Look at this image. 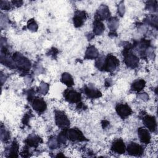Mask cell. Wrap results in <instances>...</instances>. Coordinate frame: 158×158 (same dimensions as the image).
<instances>
[{
	"label": "cell",
	"instance_id": "6da1fadb",
	"mask_svg": "<svg viewBox=\"0 0 158 158\" xmlns=\"http://www.w3.org/2000/svg\"><path fill=\"white\" fill-rule=\"evenodd\" d=\"M14 59L15 64L18 65L19 68L27 70L30 67V62L22 54L18 53L14 54Z\"/></svg>",
	"mask_w": 158,
	"mask_h": 158
},
{
	"label": "cell",
	"instance_id": "7a4b0ae2",
	"mask_svg": "<svg viewBox=\"0 0 158 158\" xmlns=\"http://www.w3.org/2000/svg\"><path fill=\"white\" fill-rule=\"evenodd\" d=\"M56 122L58 127L61 128H65L68 127L70 123L65 114L60 111L56 113Z\"/></svg>",
	"mask_w": 158,
	"mask_h": 158
},
{
	"label": "cell",
	"instance_id": "3957f363",
	"mask_svg": "<svg viewBox=\"0 0 158 158\" xmlns=\"http://www.w3.org/2000/svg\"><path fill=\"white\" fill-rule=\"evenodd\" d=\"M118 60L114 56L109 55L107 56L106 60H105L104 68L109 71H112L115 69V68L118 65Z\"/></svg>",
	"mask_w": 158,
	"mask_h": 158
},
{
	"label": "cell",
	"instance_id": "277c9868",
	"mask_svg": "<svg viewBox=\"0 0 158 158\" xmlns=\"http://www.w3.org/2000/svg\"><path fill=\"white\" fill-rule=\"evenodd\" d=\"M65 99L70 102H77L80 101L81 95L73 90H67L64 93Z\"/></svg>",
	"mask_w": 158,
	"mask_h": 158
},
{
	"label": "cell",
	"instance_id": "5b68a950",
	"mask_svg": "<svg viewBox=\"0 0 158 158\" xmlns=\"http://www.w3.org/2000/svg\"><path fill=\"white\" fill-rule=\"evenodd\" d=\"M127 151L130 154L133 156H139L143 152L142 147L135 143H132L128 144Z\"/></svg>",
	"mask_w": 158,
	"mask_h": 158
},
{
	"label": "cell",
	"instance_id": "8992f818",
	"mask_svg": "<svg viewBox=\"0 0 158 158\" xmlns=\"http://www.w3.org/2000/svg\"><path fill=\"white\" fill-rule=\"evenodd\" d=\"M69 138L72 141H83L85 137L82 135L81 132L77 129L73 128L69 130L68 132Z\"/></svg>",
	"mask_w": 158,
	"mask_h": 158
},
{
	"label": "cell",
	"instance_id": "52a82bcc",
	"mask_svg": "<svg viewBox=\"0 0 158 158\" xmlns=\"http://www.w3.org/2000/svg\"><path fill=\"white\" fill-rule=\"evenodd\" d=\"M116 110L118 114L122 118L128 116L131 112V110L130 107L126 104L118 105L116 107Z\"/></svg>",
	"mask_w": 158,
	"mask_h": 158
},
{
	"label": "cell",
	"instance_id": "ba28073f",
	"mask_svg": "<svg viewBox=\"0 0 158 158\" xmlns=\"http://www.w3.org/2000/svg\"><path fill=\"white\" fill-rule=\"evenodd\" d=\"M86 19V15L84 12H77L73 17V23L76 27H80Z\"/></svg>",
	"mask_w": 158,
	"mask_h": 158
},
{
	"label": "cell",
	"instance_id": "9c48e42d",
	"mask_svg": "<svg viewBox=\"0 0 158 158\" xmlns=\"http://www.w3.org/2000/svg\"><path fill=\"white\" fill-rule=\"evenodd\" d=\"M138 136L139 137V139L141 142L148 144L150 141V135L148 132V131L144 128H140L138 130Z\"/></svg>",
	"mask_w": 158,
	"mask_h": 158
},
{
	"label": "cell",
	"instance_id": "30bf717a",
	"mask_svg": "<svg viewBox=\"0 0 158 158\" xmlns=\"http://www.w3.org/2000/svg\"><path fill=\"white\" fill-rule=\"evenodd\" d=\"M143 122L147 128H149L151 131H154L156 127V122L155 118L149 115L146 116L143 118Z\"/></svg>",
	"mask_w": 158,
	"mask_h": 158
},
{
	"label": "cell",
	"instance_id": "8fae6325",
	"mask_svg": "<svg viewBox=\"0 0 158 158\" xmlns=\"http://www.w3.org/2000/svg\"><path fill=\"white\" fill-rule=\"evenodd\" d=\"M125 60L127 65L131 67H135V66H136L139 61L138 59L131 53H128V54L125 55Z\"/></svg>",
	"mask_w": 158,
	"mask_h": 158
},
{
	"label": "cell",
	"instance_id": "7c38bea8",
	"mask_svg": "<svg viewBox=\"0 0 158 158\" xmlns=\"http://www.w3.org/2000/svg\"><path fill=\"white\" fill-rule=\"evenodd\" d=\"M33 107L39 112H41L46 109V106L44 101L41 99H35L33 102Z\"/></svg>",
	"mask_w": 158,
	"mask_h": 158
},
{
	"label": "cell",
	"instance_id": "4fadbf2b",
	"mask_svg": "<svg viewBox=\"0 0 158 158\" xmlns=\"http://www.w3.org/2000/svg\"><path fill=\"white\" fill-rule=\"evenodd\" d=\"M112 149L114 152L119 154H123L125 152V145L122 140H117L113 143Z\"/></svg>",
	"mask_w": 158,
	"mask_h": 158
},
{
	"label": "cell",
	"instance_id": "5bb4252c",
	"mask_svg": "<svg viewBox=\"0 0 158 158\" xmlns=\"http://www.w3.org/2000/svg\"><path fill=\"white\" fill-rule=\"evenodd\" d=\"M85 92L88 97L92 98H98L101 96V93L98 90L93 87H86Z\"/></svg>",
	"mask_w": 158,
	"mask_h": 158
},
{
	"label": "cell",
	"instance_id": "9a60e30c",
	"mask_svg": "<svg viewBox=\"0 0 158 158\" xmlns=\"http://www.w3.org/2000/svg\"><path fill=\"white\" fill-rule=\"evenodd\" d=\"M93 29H94V32L95 34L100 35L104 31V26L99 20H96L94 23Z\"/></svg>",
	"mask_w": 158,
	"mask_h": 158
},
{
	"label": "cell",
	"instance_id": "2e32d148",
	"mask_svg": "<svg viewBox=\"0 0 158 158\" xmlns=\"http://www.w3.org/2000/svg\"><path fill=\"white\" fill-rule=\"evenodd\" d=\"M98 53L96 49L93 46H91L87 49L85 57L88 59H94L98 56Z\"/></svg>",
	"mask_w": 158,
	"mask_h": 158
},
{
	"label": "cell",
	"instance_id": "e0dca14e",
	"mask_svg": "<svg viewBox=\"0 0 158 158\" xmlns=\"http://www.w3.org/2000/svg\"><path fill=\"white\" fill-rule=\"evenodd\" d=\"M109 11L107 7L105 6H101L98 10V17L99 19H106L109 15Z\"/></svg>",
	"mask_w": 158,
	"mask_h": 158
},
{
	"label": "cell",
	"instance_id": "ac0fdd59",
	"mask_svg": "<svg viewBox=\"0 0 158 158\" xmlns=\"http://www.w3.org/2000/svg\"><path fill=\"white\" fill-rule=\"evenodd\" d=\"M61 80L63 83H64L66 85H67L69 86H71L73 85V79H72V77L70 76V75L69 73H63L62 75Z\"/></svg>",
	"mask_w": 158,
	"mask_h": 158
},
{
	"label": "cell",
	"instance_id": "d6986e66",
	"mask_svg": "<svg viewBox=\"0 0 158 158\" xmlns=\"http://www.w3.org/2000/svg\"><path fill=\"white\" fill-rule=\"evenodd\" d=\"M145 85V82L143 80H139L138 81H136L135 83H133L132 88L134 90L136 91H140L141 90Z\"/></svg>",
	"mask_w": 158,
	"mask_h": 158
},
{
	"label": "cell",
	"instance_id": "ffe728a7",
	"mask_svg": "<svg viewBox=\"0 0 158 158\" xmlns=\"http://www.w3.org/2000/svg\"><path fill=\"white\" fill-rule=\"evenodd\" d=\"M40 138L35 135L30 136L27 139L28 144L31 146H36L40 143Z\"/></svg>",
	"mask_w": 158,
	"mask_h": 158
},
{
	"label": "cell",
	"instance_id": "44dd1931",
	"mask_svg": "<svg viewBox=\"0 0 158 158\" xmlns=\"http://www.w3.org/2000/svg\"><path fill=\"white\" fill-rule=\"evenodd\" d=\"M118 20L116 19H111L109 21V27L111 30H115L118 27Z\"/></svg>",
	"mask_w": 158,
	"mask_h": 158
},
{
	"label": "cell",
	"instance_id": "7402d4cb",
	"mask_svg": "<svg viewBox=\"0 0 158 158\" xmlns=\"http://www.w3.org/2000/svg\"><path fill=\"white\" fill-rule=\"evenodd\" d=\"M28 27L30 30H32V31H35L36 30L37 28H38V26L36 23V22L33 20H31L30 21H29L28 22Z\"/></svg>",
	"mask_w": 158,
	"mask_h": 158
},
{
	"label": "cell",
	"instance_id": "603a6c76",
	"mask_svg": "<svg viewBox=\"0 0 158 158\" xmlns=\"http://www.w3.org/2000/svg\"><path fill=\"white\" fill-rule=\"evenodd\" d=\"M17 151H18V145L16 143H14L11 146L10 152V154H14V157H17V156L15 154H17Z\"/></svg>",
	"mask_w": 158,
	"mask_h": 158
},
{
	"label": "cell",
	"instance_id": "cb8c5ba5",
	"mask_svg": "<svg viewBox=\"0 0 158 158\" xmlns=\"http://www.w3.org/2000/svg\"><path fill=\"white\" fill-rule=\"evenodd\" d=\"M48 89V85L46 83H41L39 89L40 92L41 94H45Z\"/></svg>",
	"mask_w": 158,
	"mask_h": 158
},
{
	"label": "cell",
	"instance_id": "d4e9b609",
	"mask_svg": "<svg viewBox=\"0 0 158 158\" xmlns=\"http://www.w3.org/2000/svg\"><path fill=\"white\" fill-rule=\"evenodd\" d=\"M1 139L2 140H7L9 139V135L8 133V132H7L5 130H4L2 128L1 129Z\"/></svg>",
	"mask_w": 158,
	"mask_h": 158
},
{
	"label": "cell",
	"instance_id": "484cf974",
	"mask_svg": "<svg viewBox=\"0 0 158 158\" xmlns=\"http://www.w3.org/2000/svg\"><path fill=\"white\" fill-rule=\"evenodd\" d=\"M66 141V136L65 133H61L58 137V141L60 143H64Z\"/></svg>",
	"mask_w": 158,
	"mask_h": 158
},
{
	"label": "cell",
	"instance_id": "4316f807",
	"mask_svg": "<svg viewBox=\"0 0 158 158\" xmlns=\"http://www.w3.org/2000/svg\"><path fill=\"white\" fill-rule=\"evenodd\" d=\"M49 146L50 148H51L52 149H54V148H56L57 146V143L56 141V140L55 139H51L50 141H49Z\"/></svg>",
	"mask_w": 158,
	"mask_h": 158
},
{
	"label": "cell",
	"instance_id": "83f0119b",
	"mask_svg": "<svg viewBox=\"0 0 158 158\" xmlns=\"http://www.w3.org/2000/svg\"><path fill=\"white\" fill-rule=\"evenodd\" d=\"M139 97H140V98H141V99H148V96H147L145 93H144V94L143 93V94H142Z\"/></svg>",
	"mask_w": 158,
	"mask_h": 158
}]
</instances>
